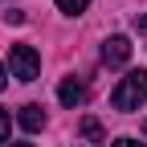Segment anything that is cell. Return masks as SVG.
Here are the masks:
<instances>
[{"label":"cell","instance_id":"cell-4","mask_svg":"<svg viewBox=\"0 0 147 147\" xmlns=\"http://www.w3.org/2000/svg\"><path fill=\"white\" fill-rule=\"evenodd\" d=\"M57 98H61V106H82V98H86V86L78 82V78H61V86H57Z\"/></svg>","mask_w":147,"mask_h":147},{"label":"cell","instance_id":"cell-12","mask_svg":"<svg viewBox=\"0 0 147 147\" xmlns=\"http://www.w3.org/2000/svg\"><path fill=\"white\" fill-rule=\"evenodd\" d=\"M12 147H33V143H12Z\"/></svg>","mask_w":147,"mask_h":147},{"label":"cell","instance_id":"cell-7","mask_svg":"<svg viewBox=\"0 0 147 147\" xmlns=\"http://www.w3.org/2000/svg\"><path fill=\"white\" fill-rule=\"evenodd\" d=\"M82 135H86L90 143H102V123H98V119H82Z\"/></svg>","mask_w":147,"mask_h":147},{"label":"cell","instance_id":"cell-6","mask_svg":"<svg viewBox=\"0 0 147 147\" xmlns=\"http://www.w3.org/2000/svg\"><path fill=\"white\" fill-rule=\"evenodd\" d=\"M53 4H57L65 16H78V12H86V8H90V0H53Z\"/></svg>","mask_w":147,"mask_h":147},{"label":"cell","instance_id":"cell-1","mask_svg":"<svg viewBox=\"0 0 147 147\" xmlns=\"http://www.w3.org/2000/svg\"><path fill=\"white\" fill-rule=\"evenodd\" d=\"M110 102H115V110H139L147 102V69H131L127 78L115 86V94H110Z\"/></svg>","mask_w":147,"mask_h":147},{"label":"cell","instance_id":"cell-3","mask_svg":"<svg viewBox=\"0 0 147 147\" xmlns=\"http://www.w3.org/2000/svg\"><path fill=\"white\" fill-rule=\"evenodd\" d=\"M127 61H131V41H127V37H106V41H102V65L119 69Z\"/></svg>","mask_w":147,"mask_h":147},{"label":"cell","instance_id":"cell-2","mask_svg":"<svg viewBox=\"0 0 147 147\" xmlns=\"http://www.w3.org/2000/svg\"><path fill=\"white\" fill-rule=\"evenodd\" d=\"M8 69L16 82H37V74H41V57H37L33 45H12L8 49Z\"/></svg>","mask_w":147,"mask_h":147},{"label":"cell","instance_id":"cell-11","mask_svg":"<svg viewBox=\"0 0 147 147\" xmlns=\"http://www.w3.org/2000/svg\"><path fill=\"white\" fill-rule=\"evenodd\" d=\"M4 82H8V74H4V65H0V90H4Z\"/></svg>","mask_w":147,"mask_h":147},{"label":"cell","instance_id":"cell-5","mask_svg":"<svg viewBox=\"0 0 147 147\" xmlns=\"http://www.w3.org/2000/svg\"><path fill=\"white\" fill-rule=\"evenodd\" d=\"M16 123H21L25 131L33 135V131H41V127H45V110L37 106V102H25V106H21V115H16Z\"/></svg>","mask_w":147,"mask_h":147},{"label":"cell","instance_id":"cell-9","mask_svg":"<svg viewBox=\"0 0 147 147\" xmlns=\"http://www.w3.org/2000/svg\"><path fill=\"white\" fill-rule=\"evenodd\" d=\"M110 147H143V143H139V139H131V135H123V139H115Z\"/></svg>","mask_w":147,"mask_h":147},{"label":"cell","instance_id":"cell-8","mask_svg":"<svg viewBox=\"0 0 147 147\" xmlns=\"http://www.w3.org/2000/svg\"><path fill=\"white\" fill-rule=\"evenodd\" d=\"M4 139H8V110L0 106V143H4Z\"/></svg>","mask_w":147,"mask_h":147},{"label":"cell","instance_id":"cell-10","mask_svg":"<svg viewBox=\"0 0 147 147\" xmlns=\"http://www.w3.org/2000/svg\"><path fill=\"white\" fill-rule=\"evenodd\" d=\"M135 29H139V33H147V16H135Z\"/></svg>","mask_w":147,"mask_h":147}]
</instances>
